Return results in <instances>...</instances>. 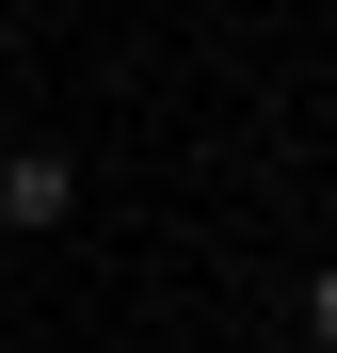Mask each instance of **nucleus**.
I'll use <instances>...</instances> for the list:
<instances>
[{"instance_id": "obj_1", "label": "nucleus", "mask_w": 337, "mask_h": 353, "mask_svg": "<svg viewBox=\"0 0 337 353\" xmlns=\"http://www.w3.org/2000/svg\"><path fill=\"white\" fill-rule=\"evenodd\" d=\"M81 209V161L65 145H17V161H0V225H65Z\"/></svg>"}, {"instance_id": "obj_2", "label": "nucleus", "mask_w": 337, "mask_h": 353, "mask_svg": "<svg viewBox=\"0 0 337 353\" xmlns=\"http://www.w3.org/2000/svg\"><path fill=\"white\" fill-rule=\"evenodd\" d=\"M305 353H337V273H305Z\"/></svg>"}, {"instance_id": "obj_3", "label": "nucleus", "mask_w": 337, "mask_h": 353, "mask_svg": "<svg viewBox=\"0 0 337 353\" xmlns=\"http://www.w3.org/2000/svg\"><path fill=\"white\" fill-rule=\"evenodd\" d=\"M0 81H17V65H0Z\"/></svg>"}]
</instances>
